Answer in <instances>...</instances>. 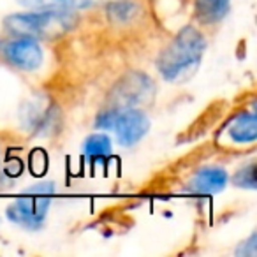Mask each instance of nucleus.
<instances>
[{
    "label": "nucleus",
    "mask_w": 257,
    "mask_h": 257,
    "mask_svg": "<svg viewBox=\"0 0 257 257\" xmlns=\"http://www.w3.org/2000/svg\"><path fill=\"white\" fill-rule=\"evenodd\" d=\"M2 53L9 64L23 71H36L43 64V50L34 37H22L2 44Z\"/></svg>",
    "instance_id": "obj_5"
},
{
    "label": "nucleus",
    "mask_w": 257,
    "mask_h": 257,
    "mask_svg": "<svg viewBox=\"0 0 257 257\" xmlns=\"http://www.w3.org/2000/svg\"><path fill=\"white\" fill-rule=\"evenodd\" d=\"M231 8V0H196V16L199 22L211 25L225 18Z\"/></svg>",
    "instance_id": "obj_9"
},
{
    "label": "nucleus",
    "mask_w": 257,
    "mask_h": 257,
    "mask_svg": "<svg viewBox=\"0 0 257 257\" xmlns=\"http://www.w3.org/2000/svg\"><path fill=\"white\" fill-rule=\"evenodd\" d=\"M85 155L90 159H104L111 155V141L106 134H93L85 141Z\"/></svg>",
    "instance_id": "obj_11"
},
{
    "label": "nucleus",
    "mask_w": 257,
    "mask_h": 257,
    "mask_svg": "<svg viewBox=\"0 0 257 257\" xmlns=\"http://www.w3.org/2000/svg\"><path fill=\"white\" fill-rule=\"evenodd\" d=\"M74 16L69 9H39L34 13L13 15L6 20V29L22 37H50L69 30Z\"/></svg>",
    "instance_id": "obj_2"
},
{
    "label": "nucleus",
    "mask_w": 257,
    "mask_h": 257,
    "mask_svg": "<svg viewBox=\"0 0 257 257\" xmlns=\"http://www.w3.org/2000/svg\"><path fill=\"white\" fill-rule=\"evenodd\" d=\"M114 133H116L118 143L123 147H133L138 141L145 138V134L150 128V120L148 116L140 109L134 107H123V109H114L113 125H111Z\"/></svg>",
    "instance_id": "obj_4"
},
{
    "label": "nucleus",
    "mask_w": 257,
    "mask_h": 257,
    "mask_svg": "<svg viewBox=\"0 0 257 257\" xmlns=\"http://www.w3.org/2000/svg\"><path fill=\"white\" fill-rule=\"evenodd\" d=\"M20 4L36 9H81L88 8L92 0H18Z\"/></svg>",
    "instance_id": "obj_10"
},
{
    "label": "nucleus",
    "mask_w": 257,
    "mask_h": 257,
    "mask_svg": "<svg viewBox=\"0 0 257 257\" xmlns=\"http://www.w3.org/2000/svg\"><path fill=\"white\" fill-rule=\"evenodd\" d=\"M255 241H257V236L255 234H252L248 238V241H245V248H238V255H250V257H253L255 255Z\"/></svg>",
    "instance_id": "obj_13"
},
{
    "label": "nucleus",
    "mask_w": 257,
    "mask_h": 257,
    "mask_svg": "<svg viewBox=\"0 0 257 257\" xmlns=\"http://www.w3.org/2000/svg\"><path fill=\"white\" fill-rule=\"evenodd\" d=\"M53 190L55 189L51 182L34 185L8 208V218L27 229L43 227L48 210H50Z\"/></svg>",
    "instance_id": "obj_3"
},
{
    "label": "nucleus",
    "mask_w": 257,
    "mask_h": 257,
    "mask_svg": "<svg viewBox=\"0 0 257 257\" xmlns=\"http://www.w3.org/2000/svg\"><path fill=\"white\" fill-rule=\"evenodd\" d=\"M234 183L238 187H245V189H255V166L248 164L243 169H239L234 176Z\"/></svg>",
    "instance_id": "obj_12"
},
{
    "label": "nucleus",
    "mask_w": 257,
    "mask_h": 257,
    "mask_svg": "<svg viewBox=\"0 0 257 257\" xmlns=\"http://www.w3.org/2000/svg\"><path fill=\"white\" fill-rule=\"evenodd\" d=\"M206 41L194 27H185L166 46L157 60V69L166 81H183L203 60Z\"/></svg>",
    "instance_id": "obj_1"
},
{
    "label": "nucleus",
    "mask_w": 257,
    "mask_h": 257,
    "mask_svg": "<svg viewBox=\"0 0 257 257\" xmlns=\"http://www.w3.org/2000/svg\"><path fill=\"white\" fill-rule=\"evenodd\" d=\"M148 92H154V83H152L150 78L143 74L128 76L116 88V95L121 100L120 106L123 107H131L133 104H141L143 100L148 99ZM123 107H120V109H123Z\"/></svg>",
    "instance_id": "obj_6"
},
{
    "label": "nucleus",
    "mask_w": 257,
    "mask_h": 257,
    "mask_svg": "<svg viewBox=\"0 0 257 257\" xmlns=\"http://www.w3.org/2000/svg\"><path fill=\"white\" fill-rule=\"evenodd\" d=\"M229 136L234 143H253L257 138V120L253 113H241L232 120Z\"/></svg>",
    "instance_id": "obj_8"
},
{
    "label": "nucleus",
    "mask_w": 257,
    "mask_h": 257,
    "mask_svg": "<svg viewBox=\"0 0 257 257\" xmlns=\"http://www.w3.org/2000/svg\"><path fill=\"white\" fill-rule=\"evenodd\" d=\"M229 176L222 168H204L190 180L189 190L196 194H217L227 185Z\"/></svg>",
    "instance_id": "obj_7"
}]
</instances>
